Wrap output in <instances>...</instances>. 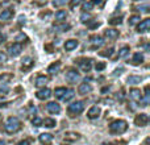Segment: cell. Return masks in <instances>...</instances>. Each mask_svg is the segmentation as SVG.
<instances>
[{
  "mask_svg": "<svg viewBox=\"0 0 150 145\" xmlns=\"http://www.w3.org/2000/svg\"><path fill=\"white\" fill-rule=\"evenodd\" d=\"M7 60H8L7 54H5L4 52H0V63H5L7 62Z\"/></svg>",
  "mask_w": 150,
  "mask_h": 145,
  "instance_id": "8d00e7d4",
  "label": "cell"
},
{
  "mask_svg": "<svg viewBox=\"0 0 150 145\" xmlns=\"http://www.w3.org/2000/svg\"><path fill=\"white\" fill-rule=\"evenodd\" d=\"M65 140L70 141V143H74V141L79 140V135L75 133V132H66L65 133Z\"/></svg>",
  "mask_w": 150,
  "mask_h": 145,
  "instance_id": "d6986e66",
  "label": "cell"
},
{
  "mask_svg": "<svg viewBox=\"0 0 150 145\" xmlns=\"http://www.w3.org/2000/svg\"><path fill=\"white\" fill-rule=\"evenodd\" d=\"M149 123V116L146 114H140L136 116L134 119V124L137 125V127H146Z\"/></svg>",
  "mask_w": 150,
  "mask_h": 145,
  "instance_id": "277c9868",
  "label": "cell"
},
{
  "mask_svg": "<svg viewBox=\"0 0 150 145\" xmlns=\"http://www.w3.org/2000/svg\"><path fill=\"white\" fill-rule=\"evenodd\" d=\"M45 49L47 50V53H52L53 52V46H52V45H46V46H45Z\"/></svg>",
  "mask_w": 150,
  "mask_h": 145,
  "instance_id": "7bdbcfd3",
  "label": "cell"
},
{
  "mask_svg": "<svg viewBox=\"0 0 150 145\" xmlns=\"http://www.w3.org/2000/svg\"><path fill=\"white\" fill-rule=\"evenodd\" d=\"M66 17H67L66 11H58V12L55 13V20L57 21H63V20H66Z\"/></svg>",
  "mask_w": 150,
  "mask_h": 145,
  "instance_id": "4316f807",
  "label": "cell"
},
{
  "mask_svg": "<svg viewBox=\"0 0 150 145\" xmlns=\"http://www.w3.org/2000/svg\"><path fill=\"white\" fill-rule=\"evenodd\" d=\"M20 129H21V122L17 119V117H13V116L9 117L4 124V131L7 133H9V135L18 132Z\"/></svg>",
  "mask_w": 150,
  "mask_h": 145,
  "instance_id": "6da1fadb",
  "label": "cell"
},
{
  "mask_svg": "<svg viewBox=\"0 0 150 145\" xmlns=\"http://www.w3.org/2000/svg\"><path fill=\"white\" fill-rule=\"evenodd\" d=\"M90 42H91V45H92L93 48H100L101 45L104 44L103 38H101L100 36H92V37H90Z\"/></svg>",
  "mask_w": 150,
  "mask_h": 145,
  "instance_id": "7c38bea8",
  "label": "cell"
},
{
  "mask_svg": "<svg viewBox=\"0 0 150 145\" xmlns=\"http://www.w3.org/2000/svg\"><path fill=\"white\" fill-rule=\"evenodd\" d=\"M76 46H78V41H76V40H67V41H66V44H65V50H66V52H71V50L76 49Z\"/></svg>",
  "mask_w": 150,
  "mask_h": 145,
  "instance_id": "2e32d148",
  "label": "cell"
},
{
  "mask_svg": "<svg viewBox=\"0 0 150 145\" xmlns=\"http://www.w3.org/2000/svg\"><path fill=\"white\" fill-rule=\"evenodd\" d=\"M149 29H150V18H145V20L140 21V24H138V26H137L138 33H145Z\"/></svg>",
  "mask_w": 150,
  "mask_h": 145,
  "instance_id": "8992f818",
  "label": "cell"
},
{
  "mask_svg": "<svg viewBox=\"0 0 150 145\" xmlns=\"http://www.w3.org/2000/svg\"><path fill=\"white\" fill-rule=\"evenodd\" d=\"M18 23H20V24L25 23V17H24V16H20V17H18Z\"/></svg>",
  "mask_w": 150,
  "mask_h": 145,
  "instance_id": "ee69618b",
  "label": "cell"
},
{
  "mask_svg": "<svg viewBox=\"0 0 150 145\" xmlns=\"http://www.w3.org/2000/svg\"><path fill=\"white\" fill-rule=\"evenodd\" d=\"M113 54V49H107L104 53H100V55H103V57H111V55Z\"/></svg>",
  "mask_w": 150,
  "mask_h": 145,
  "instance_id": "836d02e7",
  "label": "cell"
},
{
  "mask_svg": "<svg viewBox=\"0 0 150 145\" xmlns=\"http://www.w3.org/2000/svg\"><path fill=\"white\" fill-rule=\"evenodd\" d=\"M80 18H82V21H83V23H86V21H90L91 15H90V13H83V15L80 16Z\"/></svg>",
  "mask_w": 150,
  "mask_h": 145,
  "instance_id": "74e56055",
  "label": "cell"
},
{
  "mask_svg": "<svg viewBox=\"0 0 150 145\" xmlns=\"http://www.w3.org/2000/svg\"><path fill=\"white\" fill-rule=\"evenodd\" d=\"M129 95H130V98L136 102L142 100V95H141V91L138 90V88H132V90L129 91Z\"/></svg>",
  "mask_w": 150,
  "mask_h": 145,
  "instance_id": "4fadbf2b",
  "label": "cell"
},
{
  "mask_svg": "<svg viewBox=\"0 0 150 145\" xmlns=\"http://www.w3.org/2000/svg\"><path fill=\"white\" fill-rule=\"evenodd\" d=\"M140 16L138 15H134V16H132V17L129 18V25H134V24H137V23H140Z\"/></svg>",
  "mask_w": 150,
  "mask_h": 145,
  "instance_id": "4dcf8cb0",
  "label": "cell"
},
{
  "mask_svg": "<svg viewBox=\"0 0 150 145\" xmlns=\"http://www.w3.org/2000/svg\"><path fill=\"white\" fill-rule=\"evenodd\" d=\"M53 141V136L50 133H42L40 135V143L44 144V145H49Z\"/></svg>",
  "mask_w": 150,
  "mask_h": 145,
  "instance_id": "5bb4252c",
  "label": "cell"
},
{
  "mask_svg": "<svg viewBox=\"0 0 150 145\" xmlns=\"http://www.w3.org/2000/svg\"><path fill=\"white\" fill-rule=\"evenodd\" d=\"M32 124L36 125V127H40V125L42 124V119H40V117H34V119L32 120Z\"/></svg>",
  "mask_w": 150,
  "mask_h": 145,
  "instance_id": "e575fe53",
  "label": "cell"
},
{
  "mask_svg": "<svg viewBox=\"0 0 150 145\" xmlns=\"http://www.w3.org/2000/svg\"><path fill=\"white\" fill-rule=\"evenodd\" d=\"M21 52H23V46H21V44H18V42H16V44L11 45V46L8 48V53H9V55H12V57L20 55Z\"/></svg>",
  "mask_w": 150,
  "mask_h": 145,
  "instance_id": "5b68a950",
  "label": "cell"
},
{
  "mask_svg": "<svg viewBox=\"0 0 150 145\" xmlns=\"http://www.w3.org/2000/svg\"><path fill=\"white\" fill-rule=\"evenodd\" d=\"M91 91H92V86H91L90 83H87V82L82 83V85L78 87V92H79L80 95H86V94L91 92Z\"/></svg>",
  "mask_w": 150,
  "mask_h": 145,
  "instance_id": "30bf717a",
  "label": "cell"
},
{
  "mask_svg": "<svg viewBox=\"0 0 150 145\" xmlns=\"http://www.w3.org/2000/svg\"><path fill=\"white\" fill-rule=\"evenodd\" d=\"M36 96L40 99V100H45V99H49L50 96H52V91L49 90V88H42V90L37 91L36 92Z\"/></svg>",
  "mask_w": 150,
  "mask_h": 145,
  "instance_id": "52a82bcc",
  "label": "cell"
},
{
  "mask_svg": "<svg viewBox=\"0 0 150 145\" xmlns=\"http://www.w3.org/2000/svg\"><path fill=\"white\" fill-rule=\"evenodd\" d=\"M20 40H26V36L24 33H21V34H18L17 36V38H16V41H20Z\"/></svg>",
  "mask_w": 150,
  "mask_h": 145,
  "instance_id": "60d3db41",
  "label": "cell"
},
{
  "mask_svg": "<svg viewBox=\"0 0 150 145\" xmlns=\"http://www.w3.org/2000/svg\"><path fill=\"white\" fill-rule=\"evenodd\" d=\"M121 71H122V69H119V70H116V71H115V74H121Z\"/></svg>",
  "mask_w": 150,
  "mask_h": 145,
  "instance_id": "7dc6e473",
  "label": "cell"
},
{
  "mask_svg": "<svg viewBox=\"0 0 150 145\" xmlns=\"http://www.w3.org/2000/svg\"><path fill=\"white\" fill-rule=\"evenodd\" d=\"M71 26L69 25V24H61V25H54V29L55 31H58V32H66V31H69Z\"/></svg>",
  "mask_w": 150,
  "mask_h": 145,
  "instance_id": "f1b7e54d",
  "label": "cell"
},
{
  "mask_svg": "<svg viewBox=\"0 0 150 145\" xmlns=\"http://www.w3.org/2000/svg\"><path fill=\"white\" fill-rule=\"evenodd\" d=\"M96 26H99V23H92V24H90V28H96Z\"/></svg>",
  "mask_w": 150,
  "mask_h": 145,
  "instance_id": "bcb514c9",
  "label": "cell"
},
{
  "mask_svg": "<svg viewBox=\"0 0 150 145\" xmlns=\"http://www.w3.org/2000/svg\"><path fill=\"white\" fill-rule=\"evenodd\" d=\"M79 79V72L76 70H69L66 72V80H69L70 83H75Z\"/></svg>",
  "mask_w": 150,
  "mask_h": 145,
  "instance_id": "9c48e42d",
  "label": "cell"
},
{
  "mask_svg": "<svg viewBox=\"0 0 150 145\" xmlns=\"http://www.w3.org/2000/svg\"><path fill=\"white\" fill-rule=\"evenodd\" d=\"M128 129V123L125 120H115L109 124V131L115 135H121Z\"/></svg>",
  "mask_w": 150,
  "mask_h": 145,
  "instance_id": "7a4b0ae2",
  "label": "cell"
},
{
  "mask_svg": "<svg viewBox=\"0 0 150 145\" xmlns=\"http://www.w3.org/2000/svg\"><path fill=\"white\" fill-rule=\"evenodd\" d=\"M121 18L122 17H113L109 20V24H111V25H117V24L121 23Z\"/></svg>",
  "mask_w": 150,
  "mask_h": 145,
  "instance_id": "d6a6232c",
  "label": "cell"
},
{
  "mask_svg": "<svg viewBox=\"0 0 150 145\" xmlns=\"http://www.w3.org/2000/svg\"><path fill=\"white\" fill-rule=\"evenodd\" d=\"M92 7H93V4L90 1V3H87V4H84V7H83V8H84V11H90Z\"/></svg>",
  "mask_w": 150,
  "mask_h": 145,
  "instance_id": "f35d334b",
  "label": "cell"
},
{
  "mask_svg": "<svg viewBox=\"0 0 150 145\" xmlns=\"http://www.w3.org/2000/svg\"><path fill=\"white\" fill-rule=\"evenodd\" d=\"M100 108H99L98 106H93V107H91L90 109H88V112H87V116H88V119H98L99 117V115H100Z\"/></svg>",
  "mask_w": 150,
  "mask_h": 145,
  "instance_id": "8fae6325",
  "label": "cell"
},
{
  "mask_svg": "<svg viewBox=\"0 0 150 145\" xmlns=\"http://www.w3.org/2000/svg\"><path fill=\"white\" fill-rule=\"evenodd\" d=\"M79 66L83 71H90L92 68V63H91V60H82L79 62Z\"/></svg>",
  "mask_w": 150,
  "mask_h": 145,
  "instance_id": "e0dca14e",
  "label": "cell"
},
{
  "mask_svg": "<svg viewBox=\"0 0 150 145\" xmlns=\"http://www.w3.org/2000/svg\"><path fill=\"white\" fill-rule=\"evenodd\" d=\"M46 109L50 112V114H59L61 112V106L55 102H49L46 104Z\"/></svg>",
  "mask_w": 150,
  "mask_h": 145,
  "instance_id": "ba28073f",
  "label": "cell"
},
{
  "mask_svg": "<svg viewBox=\"0 0 150 145\" xmlns=\"http://www.w3.org/2000/svg\"><path fill=\"white\" fill-rule=\"evenodd\" d=\"M104 34H105L107 38L109 40H115L119 37V31H116V29H107L105 32H104Z\"/></svg>",
  "mask_w": 150,
  "mask_h": 145,
  "instance_id": "ac0fdd59",
  "label": "cell"
},
{
  "mask_svg": "<svg viewBox=\"0 0 150 145\" xmlns=\"http://www.w3.org/2000/svg\"><path fill=\"white\" fill-rule=\"evenodd\" d=\"M83 1H84V0H71V1H70V7L74 9L75 7H78V5H80Z\"/></svg>",
  "mask_w": 150,
  "mask_h": 145,
  "instance_id": "1f68e13d",
  "label": "cell"
},
{
  "mask_svg": "<svg viewBox=\"0 0 150 145\" xmlns=\"http://www.w3.org/2000/svg\"><path fill=\"white\" fill-rule=\"evenodd\" d=\"M42 124L45 125V127H47V128H53V127H55V120L54 119H50V117H46L45 120H42Z\"/></svg>",
  "mask_w": 150,
  "mask_h": 145,
  "instance_id": "484cf974",
  "label": "cell"
},
{
  "mask_svg": "<svg viewBox=\"0 0 150 145\" xmlns=\"http://www.w3.org/2000/svg\"><path fill=\"white\" fill-rule=\"evenodd\" d=\"M62 145H65V144H62Z\"/></svg>",
  "mask_w": 150,
  "mask_h": 145,
  "instance_id": "681fc988",
  "label": "cell"
},
{
  "mask_svg": "<svg viewBox=\"0 0 150 145\" xmlns=\"http://www.w3.org/2000/svg\"><path fill=\"white\" fill-rule=\"evenodd\" d=\"M132 62H133V65H141V63L144 62V55L141 54V53H136V54L133 55Z\"/></svg>",
  "mask_w": 150,
  "mask_h": 145,
  "instance_id": "603a6c76",
  "label": "cell"
},
{
  "mask_svg": "<svg viewBox=\"0 0 150 145\" xmlns=\"http://www.w3.org/2000/svg\"><path fill=\"white\" fill-rule=\"evenodd\" d=\"M74 95H75V91H74V90H67V91H66V94H65V96L62 98V100L69 102L70 99L74 98Z\"/></svg>",
  "mask_w": 150,
  "mask_h": 145,
  "instance_id": "f546056e",
  "label": "cell"
},
{
  "mask_svg": "<svg viewBox=\"0 0 150 145\" xmlns=\"http://www.w3.org/2000/svg\"><path fill=\"white\" fill-rule=\"evenodd\" d=\"M0 31H1V25H0Z\"/></svg>",
  "mask_w": 150,
  "mask_h": 145,
  "instance_id": "c3c4849f",
  "label": "cell"
},
{
  "mask_svg": "<svg viewBox=\"0 0 150 145\" xmlns=\"http://www.w3.org/2000/svg\"><path fill=\"white\" fill-rule=\"evenodd\" d=\"M66 3V0H53V5L54 7H62Z\"/></svg>",
  "mask_w": 150,
  "mask_h": 145,
  "instance_id": "d590c367",
  "label": "cell"
},
{
  "mask_svg": "<svg viewBox=\"0 0 150 145\" xmlns=\"http://www.w3.org/2000/svg\"><path fill=\"white\" fill-rule=\"evenodd\" d=\"M129 46H122L121 49L119 50V55H117V57L119 58H124V57H127L128 54H129Z\"/></svg>",
  "mask_w": 150,
  "mask_h": 145,
  "instance_id": "83f0119b",
  "label": "cell"
},
{
  "mask_svg": "<svg viewBox=\"0 0 150 145\" xmlns=\"http://www.w3.org/2000/svg\"><path fill=\"white\" fill-rule=\"evenodd\" d=\"M33 63H34V61L30 57H25L23 60V69L24 70H28V69H30L33 66Z\"/></svg>",
  "mask_w": 150,
  "mask_h": 145,
  "instance_id": "44dd1931",
  "label": "cell"
},
{
  "mask_svg": "<svg viewBox=\"0 0 150 145\" xmlns=\"http://www.w3.org/2000/svg\"><path fill=\"white\" fill-rule=\"evenodd\" d=\"M83 109H84V102L79 100V102H74L73 104H70L67 111H69V114H70V116H75V115L82 114Z\"/></svg>",
  "mask_w": 150,
  "mask_h": 145,
  "instance_id": "3957f363",
  "label": "cell"
},
{
  "mask_svg": "<svg viewBox=\"0 0 150 145\" xmlns=\"http://www.w3.org/2000/svg\"><path fill=\"white\" fill-rule=\"evenodd\" d=\"M66 91H67V88H66V87H58V88H55V91H54V95H55V98H58V99H62L63 96H65Z\"/></svg>",
  "mask_w": 150,
  "mask_h": 145,
  "instance_id": "7402d4cb",
  "label": "cell"
},
{
  "mask_svg": "<svg viewBox=\"0 0 150 145\" xmlns=\"http://www.w3.org/2000/svg\"><path fill=\"white\" fill-rule=\"evenodd\" d=\"M59 69H61V62H54L49 66L47 72H50V74H57V72L59 71Z\"/></svg>",
  "mask_w": 150,
  "mask_h": 145,
  "instance_id": "ffe728a7",
  "label": "cell"
},
{
  "mask_svg": "<svg viewBox=\"0 0 150 145\" xmlns=\"http://www.w3.org/2000/svg\"><path fill=\"white\" fill-rule=\"evenodd\" d=\"M12 16H13V11H11V9H5L0 13V18L1 20H9Z\"/></svg>",
  "mask_w": 150,
  "mask_h": 145,
  "instance_id": "cb8c5ba5",
  "label": "cell"
},
{
  "mask_svg": "<svg viewBox=\"0 0 150 145\" xmlns=\"http://www.w3.org/2000/svg\"><path fill=\"white\" fill-rule=\"evenodd\" d=\"M17 145H30V143H29L28 140H23V141H20Z\"/></svg>",
  "mask_w": 150,
  "mask_h": 145,
  "instance_id": "b9f144b4",
  "label": "cell"
},
{
  "mask_svg": "<svg viewBox=\"0 0 150 145\" xmlns=\"http://www.w3.org/2000/svg\"><path fill=\"white\" fill-rule=\"evenodd\" d=\"M142 82V78L141 77H137V75H130L129 78H128V83L129 85H137V83Z\"/></svg>",
  "mask_w": 150,
  "mask_h": 145,
  "instance_id": "d4e9b609",
  "label": "cell"
},
{
  "mask_svg": "<svg viewBox=\"0 0 150 145\" xmlns=\"http://www.w3.org/2000/svg\"><path fill=\"white\" fill-rule=\"evenodd\" d=\"M92 4H101V3H103V0H92Z\"/></svg>",
  "mask_w": 150,
  "mask_h": 145,
  "instance_id": "f6af8a7d",
  "label": "cell"
},
{
  "mask_svg": "<svg viewBox=\"0 0 150 145\" xmlns=\"http://www.w3.org/2000/svg\"><path fill=\"white\" fill-rule=\"evenodd\" d=\"M49 82V78L45 77V75H40V77L36 78V82H34V85L37 86V87H45V85Z\"/></svg>",
  "mask_w": 150,
  "mask_h": 145,
  "instance_id": "9a60e30c",
  "label": "cell"
},
{
  "mask_svg": "<svg viewBox=\"0 0 150 145\" xmlns=\"http://www.w3.org/2000/svg\"><path fill=\"white\" fill-rule=\"evenodd\" d=\"M104 68H105V63H98V65H96V70H98V71L103 70Z\"/></svg>",
  "mask_w": 150,
  "mask_h": 145,
  "instance_id": "ab89813d",
  "label": "cell"
}]
</instances>
